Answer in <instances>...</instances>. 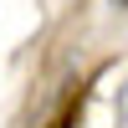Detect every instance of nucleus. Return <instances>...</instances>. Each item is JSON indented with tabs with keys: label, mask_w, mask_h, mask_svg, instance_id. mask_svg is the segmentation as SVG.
<instances>
[{
	"label": "nucleus",
	"mask_w": 128,
	"mask_h": 128,
	"mask_svg": "<svg viewBox=\"0 0 128 128\" xmlns=\"http://www.w3.org/2000/svg\"><path fill=\"white\" fill-rule=\"evenodd\" d=\"M113 5H118V10H128V0H113Z\"/></svg>",
	"instance_id": "nucleus-1"
}]
</instances>
